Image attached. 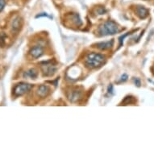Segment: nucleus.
I'll return each instance as SVG.
<instances>
[{"label":"nucleus","mask_w":154,"mask_h":154,"mask_svg":"<svg viewBox=\"0 0 154 154\" xmlns=\"http://www.w3.org/2000/svg\"><path fill=\"white\" fill-rule=\"evenodd\" d=\"M106 57L103 54L97 53H89L85 59V66L89 69L99 68L104 63Z\"/></svg>","instance_id":"obj_1"},{"label":"nucleus","mask_w":154,"mask_h":154,"mask_svg":"<svg viewBox=\"0 0 154 154\" xmlns=\"http://www.w3.org/2000/svg\"><path fill=\"white\" fill-rule=\"evenodd\" d=\"M119 32V28L116 22L112 20L106 21L99 28V33L101 36L114 35Z\"/></svg>","instance_id":"obj_2"},{"label":"nucleus","mask_w":154,"mask_h":154,"mask_svg":"<svg viewBox=\"0 0 154 154\" xmlns=\"http://www.w3.org/2000/svg\"><path fill=\"white\" fill-rule=\"evenodd\" d=\"M32 85L26 82H20L14 87V94L15 96H21L30 91Z\"/></svg>","instance_id":"obj_3"},{"label":"nucleus","mask_w":154,"mask_h":154,"mask_svg":"<svg viewBox=\"0 0 154 154\" xmlns=\"http://www.w3.org/2000/svg\"><path fill=\"white\" fill-rule=\"evenodd\" d=\"M42 71L45 76H53L57 71V67L54 64H52L51 61H47L41 66Z\"/></svg>","instance_id":"obj_4"},{"label":"nucleus","mask_w":154,"mask_h":154,"mask_svg":"<svg viewBox=\"0 0 154 154\" xmlns=\"http://www.w3.org/2000/svg\"><path fill=\"white\" fill-rule=\"evenodd\" d=\"M30 55L34 59H37L44 55V48L41 45H35L30 50Z\"/></svg>","instance_id":"obj_5"},{"label":"nucleus","mask_w":154,"mask_h":154,"mask_svg":"<svg viewBox=\"0 0 154 154\" xmlns=\"http://www.w3.org/2000/svg\"><path fill=\"white\" fill-rule=\"evenodd\" d=\"M21 27H22V20H21L20 18L17 16V17L15 18L12 20V23H11V30H12L13 32L17 33L21 29Z\"/></svg>","instance_id":"obj_6"},{"label":"nucleus","mask_w":154,"mask_h":154,"mask_svg":"<svg viewBox=\"0 0 154 154\" xmlns=\"http://www.w3.org/2000/svg\"><path fill=\"white\" fill-rule=\"evenodd\" d=\"M136 12L140 19H145L149 15V11L143 6H138L136 9Z\"/></svg>","instance_id":"obj_7"},{"label":"nucleus","mask_w":154,"mask_h":154,"mask_svg":"<svg viewBox=\"0 0 154 154\" xmlns=\"http://www.w3.org/2000/svg\"><path fill=\"white\" fill-rule=\"evenodd\" d=\"M50 91V89L48 86L45 85H41L38 87L37 89V94L38 96H40L41 98H45L48 95Z\"/></svg>","instance_id":"obj_8"},{"label":"nucleus","mask_w":154,"mask_h":154,"mask_svg":"<svg viewBox=\"0 0 154 154\" xmlns=\"http://www.w3.org/2000/svg\"><path fill=\"white\" fill-rule=\"evenodd\" d=\"M114 45V41L111 40V41H105V42H101V43L96 44V47L100 49V50H106V49H109L111 48Z\"/></svg>","instance_id":"obj_9"},{"label":"nucleus","mask_w":154,"mask_h":154,"mask_svg":"<svg viewBox=\"0 0 154 154\" xmlns=\"http://www.w3.org/2000/svg\"><path fill=\"white\" fill-rule=\"evenodd\" d=\"M37 76L38 72L36 69H31L29 70L26 71L25 73H24V74H23V77H24V78H26V79L29 78V79H35L37 78Z\"/></svg>","instance_id":"obj_10"},{"label":"nucleus","mask_w":154,"mask_h":154,"mask_svg":"<svg viewBox=\"0 0 154 154\" xmlns=\"http://www.w3.org/2000/svg\"><path fill=\"white\" fill-rule=\"evenodd\" d=\"M80 97H81V94H80V92L75 91H73V93H72V94L69 96V99H70V101L74 102L76 101V100H78Z\"/></svg>","instance_id":"obj_11"},{"label":"nucleus","mask_w":154,"mask_h":154,"mask_svg":"<svg viewBox=\"0 0 154 154\" xmlns=\"http://www.w3.org/2000/svg\"><path fill=\"white\" fill-rule=\"evenodd\" d=\"M129 34H130V33H127V34H125V35H122V36H120V37L119 38V47H120V46H122V45H123V43H124V39L125 37H126L127 35H128Z\"/></svg>","instance_id":"obj_12"},{"label":"nucleus","mask_w":154,"mask_h":154,"mask_svg":"<svg viewBox=\"0 0 154 154\" xmlns=\"http://www.w3.org/2000/svg\"><path fill=\"white\" fill-rule=\"evenodd\" d=\"M6 5V0H0V12L3 10Z\"/></svg>","instance_id":"obj_13"},{"label":"nucleus","mask_w":154,"mask_h":154,"mask_svg":"<svg viewBox=\"0 0 154 154\" xmlns=\"http://www.w3.org/2000/svg\"><path fill=\"white\" fill-rule=\"evenodd\" d=\"M128 76L127 75V74H123V75L121 76V78H120V80H119V82H126L127 80H128Z\"/></svg>","instance_id":"obj_14"},{"label":"nucleus","mask_w":154,"mask_h":154,"mask_svg":"<svg viewBox=\"0 0 154 154\" xmlns=\"http://www.w3.org/2000/svg\"><path fill=\"white\" fill-rule=\"evenodd\" d=\"M134 82H135V84H136L137 86H138V87H140V85H141L140 80L139 79H137V78H135V79H134Z\"/></svg>","instance_id":"obj_15"},{"label":"nucleus","mask_w":154,"mask_h":154,"mask_svg":"<svg viewBox=\"0 0 154 154\" xmlns=\"http://www.w3.org/2000/svg\"><path fill=\"white\" fill-rule=\"evenodd\" d=\"M108 92H109V93H111V94L113 93V86H112V85H110V86H109Z\"/></svg>","instance_id":"obj_16"},{"label":"nucleus","mask_w":154,"mask_h":154,"mask_svg":"<svg viewBox=\"0 0 154 154\" xmlns=\"http://www.w3.org/2000/svg\"><path fill=\"white\" fill-rule=\"evenodd\" d=\"M41 16H46V17H48V15H47L46 13H43V15H36V18L41 17Z\"/></svg>","instance_id":"obj_17"}]
</instances>
